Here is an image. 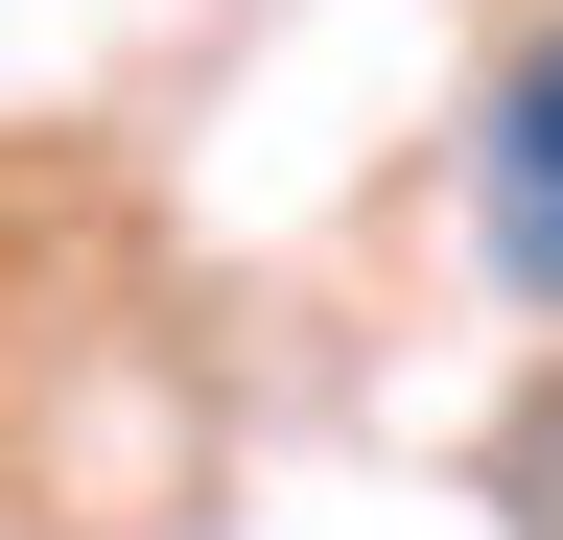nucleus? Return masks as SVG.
Listing matches in <instances>:
<instances>
[{
  "instance_id": "f257e3e1",
  "label": "nucleus",
  "mask_w": 563,
  "mask_h": 540,
  "mask_svg": "<svg viewBox=\"0 0 563 540\" xmlns=\"http://www.w3.org/2000/svg\"><path fill=\"white\" fill-rule=\"evenodd\" d=\"M470 235H493V283L563 329V24H540L517 71H493V118H470Z\"/></svg>"
},
{
  "instance_id": "f03ea898",
  "label": "nucleus",
  "mask_w": 563,
  "mask_h": 540,
  "mask_svg": "<svg viewBox=\"0 0 563 540\" xmlns=\"http://www.w3.org/2000/svg\"><path fill=\"white\" fill-rule=\"evenodd\" d=\"M493 517H517V540H563V376L517 399V447H493Z\"/></svg>"
}]
</instances>
